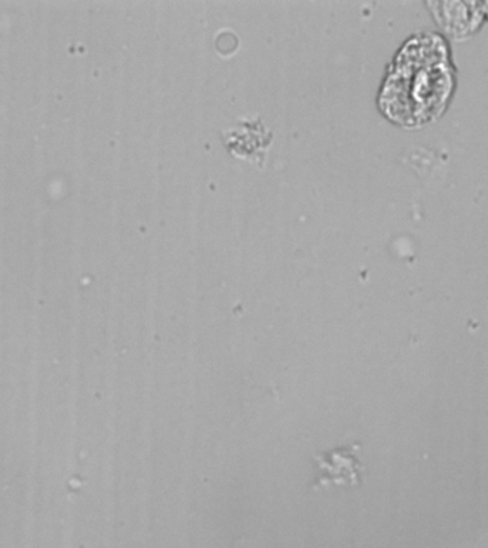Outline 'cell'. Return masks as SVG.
I'll return each mask as SVG.
<instances>
[{
  "instance_id": "cell-1",
  "label": "cell",
  "mask_w": 488,
  "mask_h": 548,
  "mask_svg": "<svg viewBox=\"0 0 488 548\" xmlns=\"http://www.w3.org/2000/svg\"><path fill=\"white\" fill-rule=\"evenodd\" d=\"M485 10H487V13H488V3H485Z\"/></svg>"
}]
</instances>
